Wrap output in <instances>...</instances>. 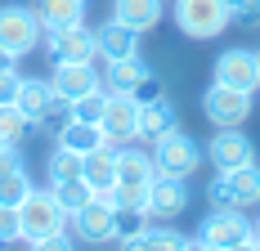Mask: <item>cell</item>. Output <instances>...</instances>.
Here are the masks:
<instances>
[{
	"label": "cell",
	"instance_id": "cell-1",
	"mask_svg": "<svg viewBox=\"0 0 260 251\" xmlns=\"http://www.w3.org/2000/svg\"><path fill=\"white\" fill-rule=\"evenodd\" d=\"M193 247H207V251L260 247V233H256V225L247 220V211H238V206H215L207 220L198 225V238H193Z\"/></svg>",
	"mask_w": 260,
	"mask_h": 251
},
{
	"label": "cell",
	"instance_id": "cell-2",
	"mask_svg": "<svg viewBox=\"0 0 260 251\" xmlns=\"http://www.w3.org/2000/svg\"><path fill=\"white\" fill-rule=\"evenodd\" d=\"M18 215H23V242L27 247H41L50 233L58 229H68V211H63V202L54 198V189H31L23 202H18Z\"/></svg>",
	"mask_w": 260,
	"mask_h": 251
},
{
	"label": "cell",
	"instance_id": "cell-3",
	"mask_svg": "<svg viewBox=\"0 0 260 251\" xmlns=\"http://www.w3.org/2000/svg\"><path fill=\"white\" fill-rule=\"evenodd\" d=\"M171 18H175V27L188 41H215L224 27L234 23L229 9H224V0H175Z\"/></svg>",
	"mask_w": 260,
	"mask_h": 251
},
{
	"label": "cell",
	"instance_id": "cell-4",
	"mask_svg": "<svg viewBox=\"0 0 260 251\" xmlns=\"http://www.w3.org/2000/svg\"><path fill=\"white\" fill-rule=\"evenodd\" d=\"M207 198L215 202V206H238V211L260 206V166L256 162H242V166L220 171V175L207 184Z\"/></svg>",
	"mask_w": 260,
	"mask_h": 251
},
{
	"label": "cell",
	"instance_id": "cell-5",
	"mask_svg": "<svg viewBox=\"0 0 260 251\" xmlns=\"http://www.w3.org/2000/svg\"><path fill=\"white\" fill-rule=\"evenodd\" d=\"M153 166H157V175L188 179L198 166H202V148L184 135L180 125H171L166 135H157V139H153Z\"/></svg>",
	"mask_w": 260,
	"mask_h": 251
},
{
	"label": "cell",
	"instance_id": "cell-6",
	"mask_svg": "<svg viewBox=\"0 0 260 251\" xmlns=\"http://www.w3.org/2000/svg\"><path fill=\"white\" fill-rule=\"evenodd\" d=\"M41 36H45V27L36 18V9H27V5H0V45L14 58L31 54L41 45Z\"/></svg>",
	"mask_w": 260,
	"mask_h": 251
},
{
	"label": "cell",
	"instance_id": "cell-7",
	"mask_svg": "<svg viewBox=\"0 0 260 251\" xmlns=\"http://www.w3.org/2000/svg\"><path fill=\"white\" fill-rule=\"evenodd\" d=\"M251 95H242V90H229V85H215L211 81V90L202 95V112H207V121L220 130V125H242L251 117Z\"/></svg>",
	"mask_w": 260,
	"mask_h": 251
},
{
	"label": "cell",
	"instance_id": "cell-8",
	"mask_svg": "<svg viewBox=\"0 0 260 251\" xmlns=\"http://www.w3.org/2000/svg\"><path fill=\"white\" fill-rule=\"evenodd\" d=\"M215 85H229L242 95H256L260 90V63L256 50H224L215 58Z\"/></svg>",
	"mask_w": 260,
	"mask_h": 251
},
{
	"label": "cell",
	"instance_id": "cell-9",
	"mask_svg": "<svg viewBox=\"0 0 260 251\" xmlns=\"http://www.w3.org/2000/svg\"><path fill=\"white\" fill-rule=\"evenodd\" d=\"M104 139L112 148L135 144L139 139V99L135 95H108V112H104Z\"/></svg>",
	"mask_w": 260,
	"mask_h": 251
},
{
	"label": "cell",
	"instance_id": "cell-10",
	"mask_svg": "<svg viewBox=\"0 0 260 251\" xmlns=\"http://www.w3.org/2000/svg\"><path fill=\"white\" fill-rule=\"evenodd\" d=\"M144 211H148V220H175V215H184L188 211V184L180 175H153Z\"/></svg>",
	"mask_w": 260,
	"mask_h": 251
},
{
	"label": "cell",
	"instance_id": "cell-11",
	"mask_svg": "<svg viewBox=\"0 0 260 251\" xmlns=\"http://www.w3.org/2000/svg\"><path fill=\"white\" fill-rule=\"evenodd\" d=\"M50 85L72 103L81 95H90V90H104V72L94 68V58H72V63H54Z\"/></svg>",
	"mask_w": 260,
	"mask_h": 251
},
{
	"label": "cell",
	"instance_id": "cell-12",
	"mask_svg": "<svg viewBox=\"0 0 260 251\" xmlns=\"http://www.w3.org/2000/svg\"><path fill=\"white\" fill-rule=\"evenodd\" d=\"M41 45L50 50L54 63H72V58H99V50H94V27H54V32H45L41 36Z\"/></svg>",
	"mask_w": 260,
	"mask_h": 251
},
{
	"label": "cell",
	"instance_id": "cell-13",
	"mask_svg": "<svg viewBox=\"0 0 260 251\" xmlns=\"http://www.w3.org/2000/svg\"><path fill=\"white\" fill-rule=\"evenodd\" d=\"M68 225H72V238L77 242H112V202L94 193L85 206L72 211Z\"/></svg>",
	"mask_w": 260,
	"mask_h": 251
},
{
	"label": "cell",
	"instance_id": "cell-14",
	"mask_svg": "<svg viewBox=\"0 0 260 251\" xmlns=\"http://www.w3.org/2000/svg\"><path fill=\"white\" fill-rule=\"evenodd\" d=\"M207 157L215 171H229V166H242V162H256V144L251 135H242V125H220V135H211Z\"/></svg>",
	"mask_w": 260,
	"mask_h": 251
},
{
	"label": "cell",
	"instance_id": "cell-15",
	"mask_svg": "<svg viewBox=\"0 0 260 251\" xmlns=\"http://www.w3.org/2000/svg\"><path fill=\"white\" fill-rule=\"evenodd\" d=\"M94 50L99 58H130V54H139V32L126 23H117V18H108L104 27H94Z\"/></svg>",
	"mask_w": 260,
	"mask_h": 251
},
{
	"label": "cell",
	"instance_id": "cell-16",
	"mask_svg": "<svg viewBox=\"0 0 260 251\" xmlns=\"http://www.w3.org/2000/svg\"><path fill=\"white\" fill-rule=\"evenodd\" d=\"M81 179L104 198L108 189L117 184V148L112 144H104V148H94V152H85L81 157Z\"/></svg>",
	"mask_w": 260,
	"mask_h": 251
},
{
	"label": "cell",
	"instance_id": "cell-17",
	"mask_svg": "<svg viewBox=\"0 0 260 251\" xmlns=\"http://www.w3.org/2000/svg\"><path fill=\"white\" fill-rule=\"evenodd\" d=\"M148 72H153V68H148L139 54H130V58H112L108 72H104V90H108V95H135L139 81H144Z\"/></svg>",
	"mask_w": 260,
	"mask_h": 251
},
{
	"label": "cell",
	"instance_id": "cell-18",
	"mask_svg": "<svg viewBox=\"0 0 260 251\" xmlns=\"http://www.w3.org/2000/svg\"><path fill=\"white\" fill-rule=\"evenodd\" d=\"M104 144H108V139H104V125H94V121H77V117H68V121L58 125V148L77 152V157L104 148Z\"/></svg>",
	"mask_w": 260,
	"mask_h": 251
},
{
	"label": "cell",
	"instance_id": "cell-19",
	"mask_svg": "<svg viewBox=\"0 0 260 251\" xmlns=\"http://www.w3.org/2000/svg\"><path fill=\"white\" fill-rule=\"evenodd\" d=\"M112 18L135 32H148L161 23V0H112Z\"/></svg>",
	"mask_w": 260,
	"mask_h": 251
},
{
	"label": "cell",
	"instance_id": "cell-20",
	"mask_svg": "<svg viewBox=\"0 0 260 251\" xmlns=\"http://www.w3.org/2000/svg\"><path fill=\"white\" fill-rule=\"evenodd\" d=\"M31 9H36V18H41V27H45V32L85 23V5H81V0H36Z\"/></svg>",
	"mask_w": 260,
	"mask_h": 251
},
{
	"label": "cell",
	"instance_id": "cell-21",
	"mask_svg": "<svg viewBox=\"0 0 260 251\" xmlns=\"http://www.w3.org/2000/svg\"><path fill=\"white\" fill-rule=\"evenodd\" d=\"M171 125H180V117H175V108H171L166 95L139 103V139H157V135H166Z\"/></svg>",
	"mask_w": 260,
	"mask_h": 251
},
{
	"label": "cell",
	"instance_id": "cell-22",
	"mask_svg": "<svg viewBox=\"0 0 260 251\" xmlns=\"http://www.w3.org/2000/svg\"><path fill=\"white\" fill-rule=\"evenodd\" d=\"M153 175H157L153 152L130 148V144H121V148H117V179H126V184H148Z\"/></svg>",
	"mask_w": 260,
	"mask_h": 251
},
{
	"label": "cell",
	"instance_id": "cell-23",
	"mask_svg": "<svg viewBox=\"0 0 260 251\" xmlns=\"http://www.w3.org/2000/svg\"><path fill=\"white\" fill-rule=\"evenodd\" d=\"M184 247H193V238H184L180 229H171V220H161V225L144 229L130 251H184Z\"/></svg>",
	"mask_w": 260,
	"mask_h": 251
},
{
	"label": "cell",
	"instance_id": "cell-24",
	"mask_svg": "<svg viewBox=\"0 0 260 251\" xmlns=\"http://www.w3.org/2000/svg\"><path fill=\"white\" fill-rule=\"evenodd\" d=\"M148 229V211L144 206H112V242L117 247H135V238Z\"/></svg>",
	"mask_w": 260,
	"mask_h": 251
},
{
	"label": "cell",
	"instance_id": "cell-25",
	"mask_svg": "<svg viewBox=\"0 0 260 251\" xmlns=\"http://www.w3.org/2000/svg\"><path fill=\"white\" fill-rule=\"evenodd\" d=\"M27 135H31V121L23 117V108L18 103H0V139L5 144H23Z\"/></svg>",
	"mask_w": 260,
	"mask_h": 251
},
{
	"label": "cell",
	"instance_id": "cell-26",
	"mask_svg": "<svg viewBox=\"0 0 260 251\" xmlns=\"http://www.w3.org/2000/svg\"><path fill=\"white\" fill-rule=\"evenodd\" d=\"M45 175H50V184H63V179H77V175H81V157H77V152H68V148H58V144H54L50 162H45Z\"/></svg>",
	"mask_w": 260,
	"mask_h": 251
},
{
	"label": "cell",
	"instance_id": "cell-27",
	"mask_svg": "<svg viewBox=\"0 0 260 251\" xmlns=\"http://www.w3.org/2000/svg\"><path fill=\"white\" fill-rule=\"evenodd\" d=\"M54 189V198L63 202V211H68V215H72V211H77V206H85V202L94 198V189H90V184H85V179H63V184H50Z\"/></svg>",
	"mask_w": 260,
	"mask_h": 251
},
{
	"label": "cell",
	"instance_id": "cell-28",
	"mask_svg": "<svg viewBox=\"0 0 260 251\" xmlns=\"http://www.w3.org/2000/svg\"><path fill=\"white\" fill-rule=\"evenodd\" d=\"M27 193H31V179H27L23 166H18V171H0V202H5V206H18Z\"/></svg>",
	"mask_w": 260,
	"mask_h": 251
},
{
	"label": "cell",
	"instance_id": "cell-29",
	"mask_svg": "<svg viewBox=\"0 0 260 251\" xmlns=\"http://www.w3.org/2000/svg\"><path fill=\"white\" fill-rule=\"evenodd\" d=\"M108 112V90H90V95H81V99H72V117L77 121H104Z\"/></svg>",
	"mask_w": 260,
	"mask_h": 251
},
{
	"label": "cell",
	"instance_id": "cell-30",
	"mask_svg": "<svg viewBox=\"0 0 260 251\" xmlns=\"http://www.w3.org/2000/svg\"><path fill=\"white\" fill-rule=\"evenodd\" d=\"M104 198L112 202V206H144V202H148V184H126V179H117Z\"/></svg>",
	"mask_w": 260,
	"mask_h": 251
},
{
	"label": "cell",
	"instance_id": "cell-31",
	"mask_svg": "<svg viewBox=\"0 0 260 251\" xmlns=\"http://www.w3.org/2000/svg\"><path fill=\"white\" fill-rule=\"evenodd\" d=\"M23 238V215H18V206H5L0 202V242H18Z\"/></svg>",
	"mask_w": 260,
	"mask_h": 251
},
{
	"label": "cell",
	"instance_id": "cell-32",
	"mask_svg": "<svg viewBox=\"0 0 260 251\" xmlns=\"http://www.w3.org/2000/svg\"><path fill=\"white\" fill-rule=\"evenodd\" d=\"M18 85H23L18 68H0V103H14V99H18Z\"/></svg>",
	"mask_w": 260,
	"mask_h": 251
},
{
	"label": "cell",
	"instance_id": "cell-33",
	"mask_svg": "<svg viewBox=\"0 0 260 251\" xmlns=\"http://www.w3.org/2000/svg\"><path fill=\"white\" fill-rule=\"evenodd\" d=\"M229 18H260V0H224Z\"/></svg>",
	"mask_w": 260,
	"mask_h": 251
},
{
	"label": "cell",
	"instance_id": "cell-34",
	"mask_svg": "<svg viewBox=\"0 0 260 251\" xmlns=\"http://www.w3.org/2000/svg\"><path fill=\"white\" fill-rule=\"evenodd\" d=\"M14 63H18V58H14V54L5 50V45H0V68H14Z\"/></svg>",
	"mask_w": 260,
	"mask_h": 251
},
{
	"label": "cell",
	"instance_id": "cell-35",
	"mask_svg": "<svg viewBox=\"0 0 260 251\" xmlns=\"http://www.w3.org/2000/svg\"><path fill=\"white\" fill-rule=\"evenodd\" d=\"M5 148H9V144H5V139H0V152H5Z\"/></svg>",
	"mask_w": 260,
	"mask_h": 251
},
{
	"label": "cell",
	"instance_id": "cell-36",
	"mask_svg": "<svg viewBox=\"0 0 260 251\" xmlns=\"http://www.w3.org/2000/svg\"><path fill=\"white\" fill-rule=\"evenodd\" d=\"M256 233H260V215H256Z\"/></svg>",
	"mask_w": 260,
	"mask_h": 251
},
{
	"label": "cell",
	"instance_id": "cell-37",
	"mask_svg": "<svg viewBox=\"0 0 260 251\" xmlns=\"http://www.w3.org/2000/svg\"><path fill=\"white\" fill-rule=\"evenodd\" d=\"M256 63H260V50H256Z\"/></svg>",
	"mask_w": 260,
	"mask_h": 251
},
{
	"label": "cell",
	"instance_id": "cell-38",
	"mask_svg": "<svg viewBox=\"0 0 260 251\" xmlns=\"http://www.w3.org/2000/svg\"><path fill=\"white\" fill-rule=\"evenodd\" d=\"M81 5H85V0H81Z\"/></svg>",
	"mask_w": 260,
	"mask_h": 251
}]
</instances>
